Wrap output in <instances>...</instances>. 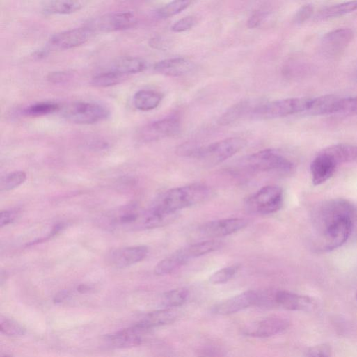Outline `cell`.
I'll return each mask as SVG.
<instances>
[{
	"instance_id": "cell-35",
	"label": "cell",
	"mask_w": 357,
	"mask_h": 357,
	"mask_svg": "<svg viewBox=\"0 0 357 357\" xmlns=\"http://www.w3.org/2000/svg\"><path fill=\"white\" fill-rule=\"evenodd\" d=\"M27 180V175L23 171L10 173L0 180V191H8L13 190L22 184Z\"/></svg>"
},
{
	"instance_id": "cell-9",
	"label": "cell",
	"mask_w": 357,
	"mask_h": 357,
	"mask_svg": "<svg viewBox=\"0 0 357 357\" xmlns=\"http://www.w3.org/2000/svg\"><path fill=\"white\" fill-rule=\"evenodd\" d=\"M180 128L179 117L171 116L146 125L140 130L138 135L143 142H152L175 136L180 133Z\"/></svg>"
},
{
	"instance_id": "cell-10",
	"label": "cell",
	"mask_w": 357,
	"mask_h": 357,
	"mask_svg": "<svg viewBox=\"0 0 357 357\" xmlns=\"http://www.w3.org/2000/svg\"><path fill=\"white\" fill-rule=\"evenodd\" d=\"M93 35L86 27L76 29L54 35L49 40V50L65 51L85 45Z\"/></svg>"
},
{
	"instance_id": "cell-45",
	"label": "cell",
	"mask_w": 357,
	"mask_h": 357,
	"mask_svg": "<svg viewBox=\"0 0 357 357\" xmlns=\"http://www.w3.org/2000/svg\"><path fill=\"white\" fill-rule=\"evenodd\" d=\"M18 215L16 210H5L0 212V227L3 228L12 223Z\"/></svg>"
},
{
	"instance_id": "cell-2",
	"label": "cell",
	"mask_w": 357,
	"mask_h": 357,
	"mask_svg": "<svg viewBox=\"0 0 357 357\" xmlns=\"http://www.w3.org/2000/svg\"><path fill=\"white\" fill-rule=\"evenodd\" d=\"M212 196V189L203 184L172 189L162 194L152 205L167 213L177 211L207 201Z\"/></svg>"
},
{
	"instance_id": "cell-47",
	"label": "cell",
	"mask_w": 357,
	"mask_h": 357,
	"mask_svg": "<svg viewBox=\"0 0 357 357\" xmlns=\"http://www.w3.org/2000/svg\"><path fill=\"white\" fill-rule=\"evenodd\" d=\"M70 296L68 291H62L57 294L54 298V302L56 303H62L66 300Z\"/></svg>"
},
{
	"instance_id": "cell-3",
	"label": "cell",
	"mask_w": 357,
	"mask_h": 357,
	"mask_svg": "<svg viewBox=\"0 0 357 357\" xmlns=\"http://www.w3.org/2000/svg\"><path fill=\"white\" fill-rule=\"evenodd\" d=\"M239 165L243 168L253 172L274 171L280 174H288L294 169V164L274 150H264L244 157Z\"/></svg>"
},
{
	"instance_id": "cell-25",
	"label": "cell",
	"mask_w": 357,
	"mask_h": 357,
	"mask_svg": "<svg viewBox=\"0 0 357 357\" xmlns=\"http://www.w3.org/2000/svg\"><path fill=\"white\" fill-rule=\"evenodd\" d=\"M84 3L80 1H49L44 3L42 13L45 15H69L80 11Z\"/></svg>"
},
{
	"instance_id": "cell-14",
	"label": "cell",
	"mask_w": 357,
	"mask_h": 357,
	"mask_svg": "<svg viewBox=\"0 0 357 357\" xmlns=\"http://www.w3.org/2000/svg\"><path fill=\"white\" fill-rule=\"evenodd\" d=\"M148 253L149 249L145 246L118 248L109 253L108 260L112 266L123 269L143 261Z\"/></svg>"
},
{
	"instance_id": "cell-46",
	"label": "cell",
	"mask_w": 357,
	"mask_h": 357,
	"mask_svg": "<svg viewBox=\"0 0 357 357\" xmlns=\"http://www.w3.org/2000/svg\"><path fill=\"white\" fill-rule=\"evenodd\" d=\"M202 355L206 357H223L225 356V351L218 347L209 345L206 347L201 351Z\"/></svg>"
},
{
	"instance_id": "cell-44",
	"label": "cell",
	"mask_w": 357,
	"mask_h": 357,
	"mask_svg": "<svg viewBox=\"0 0 357 357\" xmlns=\"http://www.w3.org/2000/svg\"><path fill=\"white\" fill-rule=\"evenodd\" d=\"M72 78V74L69 72H58L49 74L48 81L55 84H64L68 82Z\"/></svg>"
},
{
	"instance_id": "cell-28",
	"label": "cell",
	"mask_w": 357,
	"mask_h": 357,
	"mask_svg": "<svg viewBox=\"0 0 357 357\" xmlns=\"http://www.w3.org/2000/svg\"><path fill=\"white\" fill-rule=\"evenodd\" d=\"M331 156L339 165L357 159V147L349 144H337L322 150Z\"/></svg>"
},
{
	"instance_id": "cell-30",
	"label": "cell",
	"mask_w": 357,
	"mask_h": 357,
	"mask_svg": "<svg viewBox=\"0 0 357 357\" xmlns=\"http://www.w3.org/2000/svg\"><path fill=\"white\" fill-rule=\"evenodd\" d=\"M189 296V292L186 288H178L166 292L161 298V305L165 308H172L183 305Z\"/></svg>"
},
{
	"instance_id": "cell-50",
	"label": "cell",
	"mask_w": 357,
	"mask_h": 357,
	"mask_svg": "<svg viewBox=\"0 0 357 357\" xmlns=\"http://www.w3.org/2000/svg\"><path fill=\"white\" fill-rule=\"evenodd\" d=\"M4 357H11V356H4Z\"/></svg>"
},
{
	"instance_id": "cell-42",
	"label": "cell",
	"mask_w": 357,
	"mask_h": 357,
	"mask_svg": "<svg viewBox=\"0 0 357 357\" xmlns=\"http://www.w3.org/2000/svg\"><path fill=\"white\" fill-rule=\"evenodd\" d=\"M269 13L266 11H257L253 14L248 21L247 26L250 29L260 28L268 19Z\"/></svg>"
},
{
	"instance_id": "cell-37",
	"label": "cell",
	"mask_w": 357,
	"mask_h": 357,
	"mask_svg": "<svg viewBox=\"0 0 357 357\" xmlns=\"http://www.w3.org/2000/svg\"><path fill=\"white\" fill-rule=\"evenodd\" d=\"M0 330L7 335L19 337L26 333V328L14 319H2L0 322Z\"/></svg>"
},
{
	"instance_id": "cell-1",
	"label": "cell",
	"mask_w": 357,
	"mask_h": 357,
	"mask_svg": "<svg viewBox=\"0 0 357 357\" xmlns=\"http://www.w3.org/2000/svg\"><path fill=\"white\" fill-rule=\"evenodd\" d=\"M353 214L352 205L342 199L319 204L312 213L316 248L326 252L342 246L350 236Z\"/></svg>"
},
{
	"instance_id": "cell-15",
	"label": "cell",
	"mask_w": 357,
	"mask_h": 357,
	"mask_svg": "<svg viewBox=\"0 0 357 357\" xmlns=\"http://www.w3.org/2000/svg\"><path fill=\"white\" fill-rule=\"evenodd\" d=\"M354 39V33L348 29L333 31L322 39V52L327 56H335L341 54Z\"/></svg>"
},
{
	"instance_id": "cell-12",
	"label": "cell",
	"mask_w": 357,
	"mask_h": 357,
	"mask_svg": "<svg viewBox=\"0 0 357 357\" xmlns=\"http://www.w3.org/2000/svg\"><path fill=\"white\" fill-rule=\"evenodd\" d=\"M260 292L246 291L221 301L212 308L216 315H228L236 313L252 306H257Z\"/></svg>"
},
{
	"instance_id": "cell-29",
	"label": "cell",
	"mask_w": 357,
	"mask_h": 357,
	"mask_svg": "<svg viewBox=\"0 0 357 357\" xmlns=\"http://www.w3.org/2000/svg\"><path fill=\"white\" fill-rule=\"evenodd\" d=\"M253 109L250 102H240L228 110L219 118L218 123L221 126L230 125L237 122L248 112L251 113Z\"/></svg>"
},
{
	"instance_id": "cell-51",
	"label": "cell",
	"mask_w": 357,
	"mask_h": 357,
	"mask_svg": "<svg viewBox=\"0 0 357 357\" xmlns=\"http://www.w3.org/2000/svg\"><path fill=\"white\" fill-rule=\"evenodd\" d=\"M356 298H357V296H356Z\"/></svg>"
},
{
	"instance_id": "cell-8",
	"label": "cell",
	"mask_w": 357,
	"mask_h": 357,
	"mask_svg": "<svg viewBox=\"0 0 357 357\" xmlns=\"http://www.w3.org/2000/svg\"><path fill=\"white\" fill-rule=\"evenodd\" d=\"M136 24L134 15L131 13H113L95 18L85 24L94 35L125 31Z\"/></svg>"
},
{
	"instance_id": "cell-40",
	"label": "cell",
	"mask_w": 357,
	"mask_h": 357,
	"mask_svg": "<svg viewBox=\"0 0 357 357\" xmlns=\"http://www.w3.org/2000/svg\"><path fill=\"white\" fill-rule=\"evenodd\" d=\"M198 24V19L194 16L184 17L172 26V31L176 33H184L193 29Z\"/></svg>"
},
{
	"instance_id": "cell-43",
	"label": "cell",
	"mask_w": 357,
	"mask_h": 357,
	"mask_svg": "<svg viewBox=\"0 0 357 357\" xmlns=\"http://www.w3.org/2000/svg\"><path fill=\"white\" fill-rule=\"evenodd\" d=\"M314 8L311 5H306L301 7L294 17V22L296 24H301L309 19L313 14Z\"/></svg>"
},
{
	"instance_id": "cell-5",
	"label": "cell",
	"mask_w": 357,
	"mask_h": 357,
	"mask_svg": "<svg viewBox=\"0 0 357 357\" xmlns=\"http://www.w3.org/2000/svg\"><path fill=\"white\" fill-rule=\"evenodd\" d=\"M67 121L81 125H90L107 120L111 112L105 106L86 102L71 103L61 109Z\"/></svg>"
},
{
	"instance_id": "cell-27",
	"label": "cell",
	"mask_w": 357,
	"mask_h": 357,
	"mask_svg": "<svg viewBox=\"0 0 357 357\" xmlns=\"http://www.w3.org/2000/svg\"><path fill=\"white\" fill-rule=\"evenodd\" d=\"M357 10V1L347 2L325 7L315 16L318 22L338 18L351 13Z\"/></svg>"
},
{
	"instance_id": "cell-13",
	"label": "cell",
	"mask_w": 357,
	"mask_h": 357,
	"mask_svg": "<svg viewBox=\"0 0 357 357\" xmlns=\"http://www.w3.org/2000/svg\"><path fill=\"white\" fill-rule=\"evenodd\" d=\"M290 325L289 321L284 317H273L263 319L250 325L244 333L255 338H268L286 330Z\"/></svg>"
},
{
	"instance_id": "cell-17",
	"label": "cell",
	"mask_w": 357,
	"mask_h": 357,
	"mask_svg": "<svg viewBox=\"0 0 357 357\" xmlns=\"http://www.w3.org/2000/svg\"><path fill=\"white\" fill-rule=\"evenodd\" d=\"M142 211L135 205L126 206L109 214L106 221L111 228H132V230H140Z\"/></svg>"
},
{
	"instance_id": "cell-22",
	"label": "cell",
	"mask_w": 357,
	"mask_h": 357,
	"mask_svg": "<svg viewBox=\"0 0 357 357\" xmlns=\"http://www.w3.org/2000/svg\"><path fill=\"white\" fill-rule=\"evenodd\" d=\"M177 313L173 309L165 308L150 312L135 326L143 331H148L154 327L164 326L174 322Z\"/></svg>"
},
{
	"instance_id": "cell-24",
	"label": "cell",
	"mask_w": 357,
	"mask_h": 357,
	"mask_svg": "<svg viewBox=\"0 0 357 357\" xmlns=\"http://www.w3.org/2000/svg\"><path fill=\"white\" fill-rule=\"evenodd\" d=\"M147 63L144 60L135 57H126L116 62L109 70L125 77L144 72Z\"/></svg>"
},
{
	"instance_id": "cell-19",
	"label": "cell",
	"mask_w": 357,
	"mask_h": 357,
	"mask_svg": "<svg viewBox=\"0 0 357 357\" xmlns=\"http://www.w3.org/2000/svg\"><path fill=\"white\" fill-rule=\"evenodd\" d=\"M145 332L140 328L134 326L117 333L109 335L105 340L112 348H130L141 344L143 338L141 333Z\"/></svg>"
},
{
	"instance_id": "cell-26",
	"label": "cell",
	"mask_w": 357,
	"mask_h": 357,
	"mask_svg": "<svg viewBox=\"0 0 357 357\" xmlns=\"http://www.w3.org/2000/svg\"><path fill=\"white\" fill-rule=\"evenodd\" d=\"M163 100V95L154 90H142L134 97V104L141 111H150L157 109Z\"/></svg>"
},
{
	"instance_id": "cell-38",
	"label": "cell",
	"mask_w": 357,
	"mask_h": 357,
	"mask_svg": "<svg viewBox=\"0 0 357 357\" xmlns=\"http://www.w3.org/2000/svg\"><path fill=\"white\" fill-rule=\"evenodd\" d=\"M336 115L344 116L357 115V96L342 97Z\"/></svg>"
},
{
	"instance_id": "cell-16",
	"label": "cell",
	"mask_w": 357,
	"mask_h": 357,
	"mask_svg": "<svg viewBox=\"0 0 357 357\" xmlns=\"http://www.w3.org/2000/svg\"><path fill=\"white\" fill-rule=\"evenodd\" d=\"M338 166L331 156L321 151L310 165L313 184L319 186L328 180L335 173Z\"/></svg>"
},
{
	"instance_id": "cell-4",
	"label": "cell",
	"mask_w": 357,
	"mask_h": 357,
	"mask_svg": "<svg viewBox=\"0 0 357 357\" xmlns=\"http://www.w3.org/2000/svg\"><path fill=\"white\" fill-rule=\"evenodd\" d=\"M310 99L289 98L255 106L250 113L255 120H267L285 118L307 111Z\"/></svg>"
},
{
	"instance_id": "cell-7",
	"label": "cell",
	"mask_w": 357,
	"mask_h": 357,
	"mask_svg": "<svg viewBox=\"0 0 357 357\" xmlns=\"http://www.w3.org/2000/svg\"><path fill=\"white\" fill-rule=\"evenodd\" d=\"M246 143L244 139L234 137L202 146L197 159L207 165H217L239 152L246 146Z\"/></svg>"
},
{
	"instance_id": "cell-39",
	"label": "cell",
	"mask_w": 357,
	"mask_h": 357,
	"mask_svg": "<svg viewBox=\"0 0 357 357\" xmlns=\"http://www.w3.org/2000/svg\"><path fill=\"white\" fill-rule=\"evenodd\" d=\"M331 348L327 344H320L308 348L302 357H331Z\"/></svg>"
},
{
	"instance_id": "cell-49",
	"label": "cell",
	"mask_w": 357,
	"mask_h": 357,
	"mask_svg": "<svg viewBox=\"0 0 357 357\" xmlns=\"http://www.w3.org/2000/svg\"><path fill=\"white\" fill-rule=\"evenodd\" d=\"M354 78H355V80L356 81V82H357V69H356V70L355 72V74H354Z\"/></svg>"
},
{
	"instance_id": "cell-20",
	"label": "cell",
	"mask_w": 357,
	"mask_h": 357,
	"mask_svg": "<svg viewBox=\"0 0 357 357\" xmlns=\"http://www.w3.org/2000/svg\"><path fill=\"white\" fill-rule=\"evenodd\" d=\"M276 305L288 310L308 311L314 306L312 299L287 291H279L275 293Z\"/></svg>"
},
{
	"instance_id": "cell-34",
	"label": "cell",
	"mask_w": 357,
	"mask_h": 357,
	"mask_svg": "<svg viewBox=\"0 0 357 357\" xmlns=\"http://www.w3.org/2000/svg\"><path fill=\"white\" fill-rule=\"evenodd\" d=\"M127 77L113 71L109 70L96 74L93 77L91 84L97 88H109L120 84Z\"/></svg>"
},
{
	"instance_id": "cell-6",
	"label": "cell",
	"mask_w": 357,
	"mask_h": 357,
	"mask_svg": "<svg viewBox=\"0 0 357 357\" xmlns=\"http://www.w3.org/2000/svg\"><path fill=\"white\" fill-rule=\"evenodd\" d=\"M283 201V189L276 185H269L249 197L246 202V207L251 213L268 215L278 212Z\"/></svg>"
},
{
	"instance_id": "cell-32",
	"label": "cell",
	"mask_w": 357,
	"mask_h": 357,
	"mask_svg": "<svg viewBox=\"0 0 357 357\" xmlns=\"http://www.w3.org/2000/svg\"><path fill=\"white\" fill-rule=\"evenodd\" d=\"M192 3L189 0H177L156 11V16L160 19H166L177 15L187 9Z\"/></svg>"
},
{
	"instance_id": "cell-36",
	"label": "cell",
	"mask_w": 357,
	"mask_h": 357,
	"mask_svg": "<svg viewBox=\"0 0 357 357\" xmlns=\"http://www.w3.org/2000/svg\"><path fill=\"white\" fill-rule=\"evenodd\" d=\"M239 268L240 265L224 267L214 273L209 278V282L214 285L226 283L236 275Z\"/></svg>"
},
{
	"instance_id": "cell-21",
	"label": "cell",
	"mask_w": 357,
	"mask_h": 357,
	"mask_svg": "<svg viewBox=\"0 0 357 357\" xmlns=\"http://www.w3.org/2000/svg\"><path fill=\"white\" fill-rule=\"evenodd\" d=\"M342 97L333 95H323L310 99L305 113L311 116L336 115Z\"/></svg>"
},
{
	"instance_id": "cell-23",
	"label": "cell",
	"mask_w": 357,
	"mask_h": 357,
	"mask_svg": "<svg viewBox=\"0 0 357 357\" xmlns=\"http://www.w3.org/2000/svg\"><path fill=\"white\" fill-rule=\"evenodd\" d=\"M223 246V243L217 239H209L189 245L179 250L183 257L189 262L194 259L214 251H218Z\"/></svg>"
},
{
	"instance_id": "cell-33",
	"label": "cell",
	"mask_w": 357,
	"mask_h": 357,
	"mask_svg": "<svg viewBox=\"0 0 357 357\" xmlns=\"http://www.w3.org/2000/svg\"><path fill=\"white\" fill-rule=\"evenodd\" d=\"M61 106L53 102L37 103L26 108L24 114L29 117H41L60 111Z\"/></svg>"
},
{
	"instance_id": "cell-31",
	"label": "cell",
	"mask_w": 357,
	"mask_h": 357,
	"mask_svg": "<svg viewBox=\"0 0 357 357\" xmlns=\"http://www.w3.org/2000/svg\"><path fill=\"white\" fill-rule=\"evenodd\" d=\"M184 264L186 263L176 251L159 262L154 269V273L157 276L167 275Z\"/></svg>"
},
{
	"instance_id": "cell-18",
	"label": "cell",
	"mask_w": 357,
	"mask_h": 357,
	"mask_svg": "<svg viewBox=\"0 0 357 357\" xmlns=\"http://www.w3.org/2000/svg\"><path fill=\"white\" fill-rule=\"evenodd\" d=\"M194 69L193 63L184 58H174L158 62L154 70L169 77H180L189 74Z\"/></svg>"
},
{
	"instance_id": "cell-11",
	"label": "cell",
	"mask_w": 357,
	"mask_h": 357,
	"mask_svg": "<svg viewBox=\"0 0 357 357\" xmlns=\"http://www.w3.org/2000/svg\"><path fill=\"white\" fill-rule=\"evenodd\" d=\"M248 225L246 219L241 218L225 219L207 222L199 228L201 235L215 239L236 233Z\"/></svg>"
},
{
	"instance_id": "cell-41",
	"label": "cell",
	"mask_w": 357,
	"mask_h": 357,
	"mask_svg": "<svg viewBox=\"0 0 357 357\" xmlns=\"http://www.w3.org/2000/svg\"><path fill=\"white\" fill-rule=\"evenodd\" d=\"M201 148L202 146L194 143H185L177 148V154L183 157L198 159Z\"/></svg>"
},
{
	"instance_id": "cell-48",
	"label": "cell",
	"mask_w": 357,
	"mask_h": 357,
	"mask_svg": "<svg viewBox=\"0 0 357 357\" xmlns=\"http://www.w3.org/2000/svg\"><path fill=\"white\" fill-rule=\"evenodd\" d=\"M90 290V287L86 285H81L78 287V291L80 293H86Z\"/></svg>"
}]
</instances>
